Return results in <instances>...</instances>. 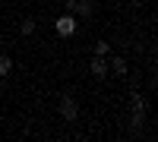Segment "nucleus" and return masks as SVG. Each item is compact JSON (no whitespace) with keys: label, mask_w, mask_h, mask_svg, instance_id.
Wrapping results in <instances>:
<instances>
[{"label":"nucleus","mask_w":158,"mask_h":142,"mask_svg":"<svg viewBox=\"0 0 158 142\" xmlns=\"http://www.w3.org/2000/svg\"><path fill=\"white\" fill-rule=\"evenodd\" d=\"M54 29H57V35H63V38H70V35L76 32V16H73V13H67V16H60Z\"/></svg>","instance_id":"nucleus-1"},{"label":"nucleus","mask_w":158,"mask_h":142,"mask_svg":"<svg viewBox=\"0 0 158 142\" xmlns=\"http://www.w3.org/2000/svg\"><path fill=\"white\" fill-rule=\"evenodd\" d=\"M60 114H63V120H76V117H79V108H76V101H73L70 95H63V101H60Z\"/></svg>","instance_id":"nucleus-2"},{"label":"nucleus","mask_w":158,"mask_h":142,"mask_svg":"<svg viewBox=\"0 0 158 142\" xmlns=\"http://www.w3.org/2000/svg\"><path fill=\"white\" fill-rule=\"evenodd\" d=\"M70 13L73 16H92V3L89 0H70Z\"/></svg>","instance_id":"nucleus-3"},{"label":"nucleus","mask_w":158,"mask_h":142,"mask_svg":"<svg viewBox=\"0 0 158 142\" xmlns=\"http://www.w3.org/2000/svg\"><path fill=\"white\" fill-rule=\"evenodd\" d=\"M92 73H95L98 76V79H101V76H108V63H104V57H92Z\"/></svg>","instance_id":"nucleus-4"},{"label":"nucleus","mask_w":158,"mask_h":142,"mask_svg":"<svg viewBox=\"0 0 158 142\" xmlns=\"http://www.w3.org/2000/svg\"><path fill=\"white\" fill-rule=\"evenodd\" d=\"M108 70H114L117 76H123V73H127V60H123V57H114V60H111V67H108Z\"/></svg>","instance_id":"nucleus-5"},{"label":"nucleus","mask_w":158,"mask_h":142,"mask_svg":"<svg viewBox=\"0 0 158 142\" xmlns=\"http://www.w3.org/2000/svg\"><path fill=\"white\" fill-rule=\"evenodd\" d=\"M10 70H13V60L6 54H0V76H10Z\"/></svg>","instance_id":"nucleus-6"},{"label":"nucleus","mask_w":158,"mask_h":142,"mask_svg":"<svg viewBox=\"0 0 158 142\" xmlns=\"http://www.w3.org/2000/svg\"><path fill=\"white\" fill-rule=\"evenodd\" d=\"M19 29H22V35H32V32H35V19H22Z\"/></svg>","instance_id":"nucleus-7"},{"label":"nucleus","mask_w":158,"mask_h":142,"mask_svg":"<svg viewBox=\"0 0 158 142\" xmlns=\"http://www.w3.org/2000/svg\"><path fill=\"white\" fill-rule=\"evenodd\" d=\"M108 51H111L108 41H98V44H95V54H98V57H108Z\"/></svg>","instance_id":"nucleus-8"},{"label":"nucleus","mask_w":158,"mask_h":142,"mask_svg":"<svg viewBox=\"0 0 158 142\" xmlns=\"http://www.w3.org/2000/svg\"><path fill=\"white\" fill-rule=\"evenodd\" d=\"M0 54H3V44H0Z\"/></svg>","instance_id":"nucleus-9"}]
</instances>
